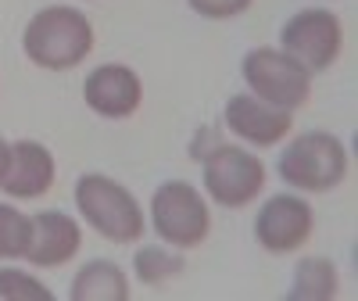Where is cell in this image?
Listing matches in <instances>:
<instances>
[{
    "mask_svg": "<svg viewBox=\"0 0 358 301\" xmlns=\"http://www.w3.org/2000/svg\"><path fill=\"white\" fill-rule=\"evenodd\" d=\"M22 47L33 65L50 69V72H65V69H76L90 54L94 29H90V18L76 8H43L25 25Z\"/></svg>",
    "mask_w": 358,
    "mask_h": 301,
    "instance_id": "obj_1",
    "label": "cell"
},
{
    "mask_svg": "<svg viewBox=\"0 0 358 301\" xmlns=\"http://www.w3.org/2000/svg\"><path fill=\"white\" fill-rule=\"evenodd\" d=\"M76 204H79L83 219L101 237L115 240V244H133L143 233V212H140L136 197L122 183H115V179H108L101 172L79 176Z\"/></svg>",
    "mask_w": 358,
    "mask_h": 301,
    "instance_id": "obj_2",
    "label": "cell"
},
{
    "mask_svg": "<svg viewBox=\"0 0 358 301\" xmlns=\"http://www.w3.org/2000/svg\"><path fill=\"white\" fill-rule=\"evenodd\" d=\"M280 176L290 187L308 190V194L334 190L348 176V150L334 133H305L283 147Z\"/></svg>",
    "mask_w": 358,
    "mask_h": 301,
    "instance_id": "obj_3",
    "label": "cell"
},
{
    "mask_svg": "<svg viewBox=\"0 0 358 301\" xmlns=\"http://www.w3.org/2000/svg\"><path fill=\"white\" fill-rule=\"evenodd\" d=\"M244 79L258 101L283 111L305 108L312 97V72L301 62H294L290 54H280L273 47H255L244 54Z\"/></svg>",
    "mask_w": 358,
    "mask_h": 301,
    "instance_id": "obj_4",
    "label": "cell"
},
{
    "mask_svg": "<svg viewBox=\"0 0 358 301\" xmlns=\"http://www.w3.org/2000/svg\"><path fill=\"white\" fill-rule=\"evenodd\" d=\"M201 162H204V187L222 208H244L265 187V165L244 147L215 144L201 155Z\"/></svg>",
    "mask_w": 358,
    "mask_h": 301,
    "instance_id": "obj_5",
    "label": "cell"
},
{
    "mask_svg": "<svg viewBox=\"0 0 358 301\" xmlns=\"http://www.w3.org/2000/svg\"><path fill=\"white\" fill-rule=\"evenodd\" d=\"M151 219H155V233L169 240L172 248H197L208 237V230H212L208 204L183 179H169V183L155 190Z\"/></svg>",
    "mask_w": 358,
    "mask_h": 301,
    "instance_id": "obj_6",
    "label": "cell"
},
{
    "mask_svg": "<svg viewBox=\"0 0 358 301\" xmlns=\"http://www.w3.org/2000/svg\"><path fill=\"white\" fill-rule=\"evenodd\" d=\"M344 47L341 18L326 8H305L283 25V54L301 62L308 72L330 69Z\"/></svg>",
    "mask_w": 358,
    "mask_h": 301,
    "instance_id": "obj_7",
    "label": "cell"
},
{
    "mask_svg": "<svg viewBox=\"0 0 358 301\" xmlns=\"http://www.w3.org/2000/svg\"><path fill=\"white\" fill-rule=\"evenodd\" d=\"M312 226H315V212L305 197L276 194L262 204V212L255 219V237L265 251L287 255V251H297L301 244H308Z\"/></svg>",
    "mask_w": 358,
    "mask_h": 301,
    "instance_id": "obj_8",
    "label": "cell"
},
{
    "mask_svg": "<svg viewBox=\"0 0 358 301\" xmlns=\"http://www.w3.org/2000/svg\"><path fill=\"white\" fill-rule=\"evenodd\" d=\"M83 97L104 118H126L140 108L143 86H140V76L129 65H101L86 76Z\"/></svg>",
    "mask_w": 358,
    "mask_h": 301,
    "instance_id": "obj_9",
    "label": "cell"
},
{
    "mask_svg": "<svg viewBox=\"0 0 358 301\" xmlns=\"http://www.w3.org/2000/svg\"><path fill=\"white\" fill-rule=\"evenodd\" d=\"M226 126L241 136V140H248V144L273 147V144H280V140L290 133L294 115L283 111V108L265 104V101H258V97H251V94H236V97H229V104H226Z\"/></svg>",
    "mask_w": 358,
    "mask_h": 301,
    "instance_id": "obj_10",
    "label": "cell"
},
{
    "mask_svg": "<svg viewBox=\"0 0 358 301\" xmlns=\"http://www.w3.org/2000/svg\"><path fill=\"white\" fill-rule=\"evenodd\" d=\"M54 187V158L50 150L36 140H18L11 144V158H8V172L0 179V190L22 197V201H33L43 197Z\"/></svg>",
    "mask_w": 358,
    "mask_h": 301,
    "instance_id": "obj_11",
    "label": "cell"
},
{
    "mask_svg": "<svg viewBox=\"0 0 358 301\" xmlns=\"http://www.w3.org/2000/svg\"><path fill=\"white\" fill-rule=\"evenodd\" d=\"M83 248V230L69 212H36L33 216V240H29L25 258L33 265H65Z\"/></svg>",
    "mask_w": 358,
    "mask_h": 301,
    "instance_id": "obj_12",
    "label": "cell"
},
{
    "mask_svg": "<svg viewBox=\"0 0 358 301\" xmlns=\"http://www.w3.org/2000/svg\"><path fill=\"white\" fill-rule=\"evenodd\" d=\"M129 280L115 262H86L72 280V301H126Z\"/></svg>",
    "mask_w": 358,
    "mask_h": 301,
    "instance_id": "obj_13",
    "label": "cell"
},
{
    "mask_svg": "<svg viewBox=\"0 0 358 301\" xmlns=\"http://www.w3.org/2000/svg\"><path fill=\"white\" fill-rule=\"evenodd\" d=\"M290 301H326L337 298V269L330 258H305L294 269V284L287 290Z\"/></svg>",
    "mask_w": 358,
    "mask_h": 301,
    "instance_id": "obj_14",
    "label": "cell"
},
{
    "mask_svg": "<svg viewBox=\"0 0 358 301\" xmlns=\"http://www.w3.org/2000/svg\"><path fill=\"white\" fill-rule=\"evenodd\" d=\"M29 240H33V219L11 204H0V258H25Z\"/></svg>",
    "mask_w": 358,
    "mask_h": 301,
    "instance_id": "obj_15",
    "label": "cell"
},
{
    "mask_svg": "<svg viewBox=\"0 0 358 301\" xmlns=\"http://www.w3.org/2000/svg\"><path fill=\"white\" fill-rule=\"evenodd\" d=\"M176 273H183V258L169 255L165 248H140L136 251V280L140 284H162Z\"/></svg>",
    "mask_w": 358,
    "mask_h": 301,
    "instance_id": "obj_16",
    "label": "cell"
},
{
    "mask_svg": "<svg viewBox=\"0 0 358 301\" xmlns=\"http://www.w3.org/2000/svg\"><path fill=\"white\" fill-rule=\"evenodd\" d=\"M0 298H8V301H54V294L40 280L18 273V269H0Z\"/></svg>",
    "mask_w": 358,
    "mask_h": 301,
    "instance_id": "obj_17",
    "label": "cell"
},
{
    "mask_svg": "<svg viewBox=\"0 0 358 301\" xmlns=\"http://www.w3.org/2000/svg\"><path fill=\"white\" fill-rule=\"evenodd\" d=\"M201 18H236L251 8V0H187Z\"/></svg>",
    "mask_w": 358,
    "mask_h": 301,
    "instance_id": "obj_18",
    "label": "cell"
},
{
    "mask_svg": "<svg viewBox=\"0 0 358 301\" xmlns=\"http://www.w3.org/2000/svg\"><path fill=\"white\" fill-rule=\"evenodd\" d=\"M8 158H11V144L0 140V179H4V172H8Z\"/></svg>",
    "mask_w": 358,
    "mask_h": 301,
    "instance_id": "obj_19",
    "label": "cell"
}]
</instances>
